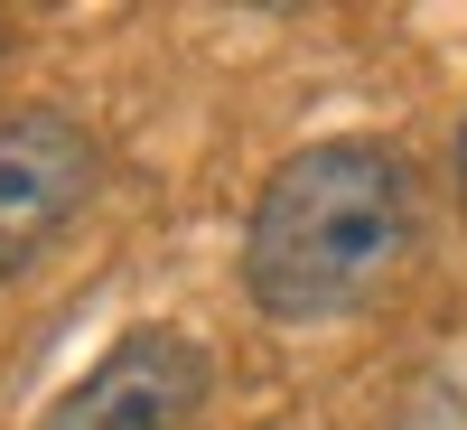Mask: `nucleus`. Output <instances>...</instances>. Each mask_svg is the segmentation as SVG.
<instances>
[{"instance_id":"f03ea898","label":"nucleus","mask_w":467,"mask_h":430,"mask_svg":"<svg viewBox=\"0 0 467 430\" xmlns=\"http://www.w3.org/2000/svg\"><path fill=\"white\" fill-rule=\"evenodd\" d=\"M103 187V141L57 103L0 112V281L28 271Z\"/></svg>"},{"instance_id":"f257e3e1","label":"nucleus","mask_w":467,"mask_h":430,"mask_svg":"<svg viewBox=\"0 0 467 430\" xmlns=\"http://www.w3.org/2000/svg\"><path fill=\"white\" fill-rule=\"evenodd\" d=\"M411 253V160L393 141H308L262 178L244 225V290L271 319H346Z\"/></svg>"},{"instance_id":"20e7f679","label":"nucleus","mask_w":467,"mask_h":430,"mask_svg":"<svg viewBox=\"0 0 467 430\" xmlns=\"http://www.w3.org/2000/svg\"><path fill=\"white\" fill-rule=\"evenodd\" d=\"M458 187H467V122H458Z\"/></svg>"},{"instance_id":"7ed1b4c3","label":"nucleus","mask_w":467,"mask_h":430,"mask_svg":"<svg viewBox=\"0 0 467 430\" xmlns=\"http://www.w3.org/2000/svg\"><path fill=\"white\" fill-rule=\"evenodd\" d=\"M215 365L178 328H122L85 383H66L37 430H197Z\"/></svg>"}]
</instances>
